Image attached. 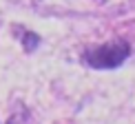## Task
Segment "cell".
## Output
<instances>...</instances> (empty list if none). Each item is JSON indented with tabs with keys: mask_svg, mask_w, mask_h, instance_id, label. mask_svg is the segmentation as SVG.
<instances>
[{
	"mask_svg": "<svg viewBox=\"0 0 135 124\" xmlns=\"http://www.w3.org/2000/svg\"><path fill=\"white\" fill-rule=\"evenodd\" d=\"M128 55H131V44L117 38V40H109L104 44H98V47H89L82 53V62L91 69L109 71V69L122 66L128 60Z\"/></svg>",
	"mask_w": 135,
	"mask_h": 124,
	"instance_id": "6da1fadb",
	"label": "cell"
},
{
	"mask_svg": "<svg viewBox=\"0 0 135 124\" xmlns=\"http://www.w3.org/2000/svg\"><path fill=\"white\" fill-rule=\"evenodd\" d=\"M20 40H22L25 51H36L38 44H40V36H38V33H33V31H25V33L20 36Z\"/></svg>",
	"mask_w": 135,
	"mask_h": 124,
	"instance_id": "7a4b0ae2",
	"label": "cell"
}]
</instances>
